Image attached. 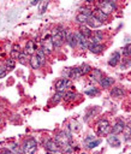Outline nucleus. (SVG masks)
Masks as SVG:
<instances>
[{
  "label": "nucleus",
  "instance_id": "f257e3e1",
  "mask_svg": "<svg viewBox=\"0 0 131 154\" xmlns=\"http://www.w3.org/2000/svg\"><path fill=\"white\" fill-rule=\"evenodd\" d=\"M66 35H67L66 30L61 25H59V26L53 29L50 36H52V42H53L54 48H59V47L62 46V43L66 41Z\"/></svg>",
  "mask_w": 131,
  "mask_h": 154
},
{
  "label": "nucleus",
  "instance_id": "f03ea898",
  "mask_svg": "<svg viewBox=\"0 0 131 154\" xmlns=\"http://www.w3.org/2000/svg\"><path fill=\"white\" fill-rule=\"evenodd\" d=\"M37 149V142L35 138H28L22 146V154H34Z\"/></svg>",
  "mask_w": 131,
  "mask_h": 154
},
{
  "label": "nucleus",
  "instance_id": "7ed1b4c3",
  "mask_svg": "<svg viewBox=\"0 0 131 154\" xmlns=\"http://www.w3.org/2000/svg\"><path fill=\"white\" fill-rule=\"evenodd\" d=\"M97 8H100L103 13H106L107 16L109 14V13H112L113 11H114V8H115V2L113 1V0H101V1H99L97 2Z\"/></svg>",
  "mask_w": 131,
  "mask_h": 154
},
{
  "label": "nucleus",
  "instance_id": "20e7f679",
  "mask_svg": "<svg viewBox=\"0 0 131 154\" xmlns=\"http://www.w3.org/2000/svg\"><path fill=\"white\" fill-rule=\"evenodd\" d=\"M54 140H55L60 146H69V143H70V141H71V136H70L69 130H67V131H66V130L59 131V132L55 135Z\"/></svg>",
  "mask_w": 131,
  "mask_h": 154
},
{
  "label": "nucleus",
  "instance_id": "39448f33",
  "mask_svg": "<svg viewBox=\"0 0 131 154\" xmlns=\"http://www.w3.org/2000/svg\"><path fill=\"white\" fill-rule=\"evenodd\" d=\"M53 48H54V46H53V42H52V36L50 35H46L42 38V41H41V49L47 55V54H50L52 53Z\"/></svg>",
  "mask_w": 131,
  "mask_h": 154
},
{
  "label": "nucleus",
  "instance_id": "423d86ee",
  "mask_svg": "<svg viewBox=\"0 0 131 154\" xmlns=\"http://www.w3.org/2000/svg\"><path fill=\"white\" fill-rule=\"evenodd\" d=\"M96 131H97V135H107L111 131L109 123L106 119H100L96 123Z\"/></svg>",
  "mask_w": 131,
  "mask_h": 154
},
{
  "label": "nucleus",
  "instance_id": "0eeeda50",
  "mask_svg": "<svg viewBox=\"0 0 131 154\" xmlns=\"http://www.w3.org/2000/svg\"><path fill=\"white\" fill-rule=\"evenodd\" d=\"M44 148L47 149L48 153L56 152V150H60V144L55 140H47L46 143H44Z\"/></svg>",
  "mask_w": 131,
  "mask_h": 154
},
{
  "label": "nucleus",
  "instance_id": "6e6552de",
  "mask_svg": "<svg viewBox=\"0 0 131 154\" xmlns=\"http://www.w3.org/2000/svg\"><path fill=\"white\" fill-rule=\"evenodd\" d=\"M69 85H70V79L69 78H60L55 83V89H56L58 93H62Z\"/></svg>",
  "mask_w": 131,
  "mask_h": 154
},
{
  "label": "nucleus",
  "instance_id": "1a4fd4ad",
  "mask_svg": "<svg viewBox=\"0 0 131 154\" xmlns=\"http://www.w3.org/2000/svg\"><path fill=\"white\" fill-rule=\"evenodd\" d=\"M124 129H125V123L121 119H118L115 122V124L111 128V131L113 135H118V134H121L124 131Z\"/></svg>",
  "mask_w": 131,
  "mask_h": 154
},
{
  "label": "nucleus",
  "instance_id": "9d476101",
  "mask_svg": "<svg viewBox=\"0 0 131 154\" xmlns=\"http://www.w3.org/2000/svg\"><path fill=\"white\" fill-rule=\"evenodd\" d=\"M66 42L70 47L75 48L77 46V32H69L66 35Z\"/></svg>",
  "mask_w": 131,
  "mask_h": 154
},
{
  "label": "nucleus",
  "instance_id": "9b49d317",
  "mask_svg": "<svg viewBox=\"0 0 131 154\" xmlns=\"http://www.w3.org/2000/svg\"><path fill=\"white\" fill-rule=\"evenodd\" d=\"M77 46L81 48V49H87L89 47L88 45V40L85 37H83L79 32H77Z\"/></svg>",
  "mask_w": 131,
  "mask_h": 154
},
{
  "label": "nucleus",
  "instance_id": "f8f14e48",
  "mask_svg": "<svg viewBox=\"0 0 131 154\" xmlns=\"http://www.w3.org/2000/svg\"><path fill=\"white\" fill-rule=\"evenodd\" d=\"M89 77H90V79H91L93 82H100L103 76H102V72H101L99 69H94V70L90 71Z\"/></svg>",
  "mask_w": 131,
  "mask_h": 154
},
{
  "label": "nucleus",
  "instance_id": "ddd939ff",
  "mask_svg": "<svg viewBox=\"0 0 131 154\" xmlns=\"http://www.w3.org/2000/svg\"><path fill=\"white\" fill-rule=\"evenodd\" d=\"M93 16H94V17H96V18H97L99 20H101L102 23H103V22H106V20H108V16H107L106 13H103V12H102L100 8H97V7L93 11Z\"/></svg>",
  "mask_w": 131,
  "mask_h": 154
},
{
  "label": "nucleus",
  "instance_id": "4468645a",
  "mask_svg": "<svg viewBox=\"0 0 131 154\" xmlns=\"http://www.w3.org/2000/svg\"><path fill=\"white\" fill-rule=\"evenodd\" d=\"M36 51H37V46L35 45V42H34V41H31V40H30V41H28V42H26V46H25V51H24V52H25L26 54H32V55H34Z\"/></svg>",
  "mask_w": 131,
  "mask_h": 154
},
{
  "label": "nucleus",
  "instance_id": "2eb2a0df",
  "mask_svg": "<svg viewBox=\"0 0 131 154\" xmlns=\"http://www.w3.org/2000/svg\"><path fill=\"white\" fill-rule=\"evenodd\" d=\"M89 49H90L91 53L97 54V53H101L105 49V46L102 43H90L89 45Z\"/></svg>",
  "mask_w": 131,
  "mask_h": 154
},
{
  "label": "nucleus",
  "instance_id": "dca6fc26",
  "mask_svg": "<svg viewBox=\"0 0 131 154\" xmlns=\"http://www.w3.org/2000/svg\"><path fill=\"white\" fill-rule=\"evenodd\" d=\"M88 25L89 26H91V28H99V26H101L103 23L101 22V20H99L96 17H94V16H91V17H89L88 18Z\"/></svg>",
  "mask_w": 131,
  "mask_h": 154
},
{
  "label": "nucleus",
  "instance_id": "f3484780",
  "mask_svg": "<svg viewBox=\"0 0 131 154\" xmlns=\"http://www.w3.org/2000/svg\"><path fill=\"white\" fill-rule=\"evenodd\" d=\"M79 34H81L83 37H85V38H90V37H91V35H93V31L90 30V28H89V26L81 25V28H79Z\"/></svg>",
  "mask_w": 131,
  "mask_h": 154
},
{
  "label": "nucleus",
  "instance_id": "a211bd4d",
  "mask_svg": "<svg viewBox=\"0 0 131 154\" xmlns=\"http://www.w3.org/2000/svg\"><path fill=\"white\" fill-rule=\"evenodd\" d=\"M102 37H103V32L100 30H95V32L90 37V42L91 43H99L102 40Z\"/></svg>",
  "mask_w": 131,
  "mask_h": 154
},
{
  "label": "nucleus",
  "instance_id": "6ab92c4d",
  "mask_svg": "<svg viewBox=\"0 0 131 154\" xmlns=\"http://www.w3.org/2000/svg\"><path fill=\"white\" fill-rule=\"evenodd\" d=\"M99 83H100V85L102 88H109L114 83V78H112V77H102Z\"/></svg>",
  "mask_w": 131,
  "mask_h": 154
},
{
  "label": "nucleus",
  "instance_id": "aec40b11",
  "mask_svg": "<svg viewBox=\"0 0 131 154\" xmlns=\"http://www.w3.org/2000/svg\"><path fill=\"white\" fill-rule=\"evenodd\" d=\"M125 94L124 89L121 87H114L112 90H111V96L112 97H123Z\"/></svg>",
  "mask_w": 131,
  "mask_h": 154
},
{
  "label": "nucleus",
  "instance_id": "412c9836",
  "mask_svg": "<svg viewBox=\"0 0 131 154\" xmlns=\"http://www.w3.org/2000/svg\"><path fill=\"white\" fill-rule=\"evenodd\" d=\"M107 142H108V144L112 146V147H119V146H120V140L118 138L117 135H109V136L107 137Z\"/></svg>",
  "mask_w": 131,
  "mask_h": 154
},
{
  "label": "nucleus",
  "instance_id": "4be33fe9",
  "mask_svg": "<svg viewBox=\"0 0 131 154\" xmlns=\"http://www.w3.org/2000/svg\"><path fill=\"white\" fill-rule=\"evenodd\" d=\"M119 60H120V54H119L118 52H114V53L111 55V58H109V60H108V64H109L111 66H115V65L119 63Z\"/></svg>",
  "mask_w": 131,
  "mask_h": 154
},
{
  "label": "nucleus",
  "instance_id": "5701e85b",
  "mask_svg": "<svg viewBox=\"0 0 131 154\" xmlns=\"http://www.w3.org/2000/svg\"><path fill=\"white\" fill-rule=\"evenodd\" d=\"M30 65H31V67H32V69H35V70H37V69H40V67L42 66L36 54L31 55V58H30Z\"/></svg>",
  "mask_w": 131,
  "mask_h": 154
},
{
  "label": "nucleus",
  "instance_id": "b1692460",
  "mask_svg": "<svg viewBox=\"0 0 131 154\" xmlns=\"http://www.w3.org/2000/svg\"><path fill=\"white\" fill-rule=\"evenodd\" d=\"M20 47H19V45H14L13 47H12V49H11V58L12 59H18L19 58V55H20Z\"/></svg>",
  "mask_w": 131,
  "mask_h": 154
},
{
  "label": "nucleus",
  "instance_id": "393cba45",
  "mask_svg": "<svg viewBox=\"0 0 131 154\" xmlns=\"http://www.w3.org/2000/svg\"><path fill=\"white\" fill-rule=\"evenodd\" d=\"M62 97H64V100H66V101H73V100H76L77 94L73 93V91H66V93L62 95Z\"/></svg>",
  "mask_w": 131,
  "mask_h": 154
},
{
  "label": "nucleus",
  "instance_id": "a878e982",
  "mask_svg": "<svg viewBox=\"0 0 131 154\" xmlns=\"http://www.w3.org/2000/svg\"><path fill=\"white\" fill-rule=\"evenodd\" d=\"M81 75V71H79V67H73L70 70V73H69V77L70 78H78Z\"/></svg>",
  "mask_w": 131,
  "mask_h": 154
},
{
  "label": "nucleus",
  "instance_id": "bb28decb",
  "mask_svg": "<svg viewBox=\"0 0 131 154\" xmlns=\"http://www.w3.org/2000/svg\"><path fill=\"white\" fill-rule=\"evenodd\" d=\"M35 54L37 55V58H38V60H40V63H41V65H44V63H46V54L43 53V51H42V49H37V52H36Z\"/></svg>",
  "mask_w": 131,
  "mask_h": 154
},
{
  "label": "nucleus",
  "instance_id": "cd10ccee",
  "mask_svg": "<svg viewBox=\"0 0 131 154\" xmlns=\"http://www.w3.org/2000/svg\"><path fill=\"white\" fill-rule=\"evenodd\" d=\"M84 93H85L87 95H89V96H94V95H97V94H99V89L95 88V87H88Z\"/></svg>",
  "mask_w": 131,
  "mask_h": 154
},
{
  "label": "nucleus",
  "instance_id": "c85d7f7f",
  "mask_svg": "<svg viewBox=\"0 0 131 154\" xmlns=\"http://www.w3.org/2000/svg\"><path fill=\"white\" fill-rule=\"evenodd\" d=\"M79 11H81L79 13H82V14H84V16H87L88 18L93 16V11H91V10H90L89 7H81V8H79Z\"/></svg>",
  "mask_w": 131,
  "mask_h": 154
},
{
  "label": "nucleus",
  "instance_id": "c756f323",
  "mask_svg": "<svg viewBox=\"0 0 131 154\" xmlns=\"http://www.w3.org/2000/svg\"><path fill=\"white\" fill-rule=\"evenodd\" d=\"M79 71H81V75H85L91 71V67L88 64H82V66L79 67Z\"/></svg>",
  "mask_w": 131,
  "mask_h": 154
},
{
  "label": "nucleus",
  "instance_id": "7c9ffc66",
  "mask_svg": "<svg viewBox=\"0 0 131 154\" xmlns=\"http://www.w3.org/2000/svg\"><path fill=\"white\" fill-rule=\"evenodd\" d=\"M76 20H77L78 23H81V24H84V23L88 22V17L84 16V14H82V13H78V14L76 16Z\"/></svg>",
  "mask_w": 131,
  "mask_h": 154
},
{
  "label": "nucleus",
  "instance_id": "2f4dec72",
  "mask_svg": "<svg viewBox=\"0 0 131 154\" xmlns=\"http://www.w3.org/2000/svg\"><path fill=\"white\" fill-rule=\"evenodd\" d=\"M5 65H6V69H7V70H13L14 66H16V63H14V60H13L12 58H10V59L6 60Z\"/></svg>",
  "mask_w": 131,
  "mask_h": 154
},
{
  "label": "nucleus",
  "instance_id": "473e14b6",
  "mask_svg": "<svg viewBox=\"0 0 131 154\" xmlns=\"http://www.w3.org/2000/svg\"><path fill=\"white\" fill-rule=\"evenodd\" d=\"M11 152L13 154H22V148H19V146L17 143H13L11 146Z\"/></svg>",
  "mask_w": 131,
  "mask_h": 154
},
{
  "label": "nucleus",
  "instance_id": "72a5a7b5",
  "mask_svg": "<svg viewBox=\"0 0 131 154\" xmlns=\"http://www.w3.org/2000/svg\"><path fill=\"white\" fill-rule=\"evenodd\" d=\"M124 131H125L126 138H127V140H129V138H131V122H130L127 125H125V129H124Z\"/></svg>",
  "mask_w": 131,
  "mask_h": 154
},
{
  "label": "nucleus",
  "instance_id": "f704fd0d",
  "mask_svg": "<svg viewBox=\"0 0 131 154\" xmlns=\"http://www.w3.org/2000/svg\"><path fill=\"white\" fill-rule=\"evenodd\" d=\"M101 143V140H94V141H91V142H89V143H87V147L88 148H94V147H96V146H99Z\"/></svg>",
  "mask_w": 131,
  "mask_h": 154
},
{
  "label": "nucleus",
  "instance_id": "c9c22d12",
  "mask_svg": "<svg viewBox=\"0 0 131 154\" xmlns=\"http://www.w3.org/2000/svg\"><path fill=\"white\" fill-rule=\"evenodd\" d=\"M124 55H126V57H129V55H131V43H127L125 47H124Z\"/></svg>",
  "mask_w": 131,
  "mask_h": 154
},
{
  "label": "nucleus",
  "instance_id": "e433bc0d",
  "mask_svg": "<svg viewBox=\"0 0 131 154\" xmlns=\"http://www.w3.org/2000/svg\"><path fill=\"white\" fill-rule=\"evenodd\" d=\"M47 6H48V1H42V2L40 4V14H42V13L46 11Z\"/></svg>",
  "mask_w": 131,
  "mask_h": 154
},
{
  "label": "nucleus",
  "instance_id": "4c0bfd02",
  "mask_svg": "<svg viewBox=\"0 0 131 154\" xmlns=\"http://www.w3.org/2000/svg\"><path fill=\"white\" fill-rule=\"evenodd\" d=\"M19 61L22 63V64H26V59H28V54L25 53V52H23V53H20V55H19Z\"/></svg>",
  "mask_w": 131,
  "mask_h": 154
},
{
  "label": "nucleus",
  "instance_id": "58836bf2",
  "mask_svg": "<svg viewBox=\"0 0 131 154\" xmlns=\"http://www.w3.org/2000/svg\"><path fill=\"white\" fill-rule=\"evenodd\" d=\"M7 71L8 70L6 69V66H0V78H4L7 73Z\"/></svg>",
  "mask_w": 131,
  "mask_h": 154
},
{
  "label": "nucleus",
  "instance_id": "ea45409f",
  "mask_svg": "<svg viewBox=\"0 0 131 154\" xmlns=\"http://www.w3.org/2000/svg\"><path fill=\"white\" fill-rule=\"evenodd\" d=\"M61 96H62V94H61V93H56V94L53 96V99H52V102H54V103H55V102H59Z\"/></svg>",
  "mask_w": 131,
  "mask_h": 154
},
{
  "label": "nucleus",
  "instance_id": "a19ab883",
  "mask_svg": "<svg viewBox=\"0 0 131 154\" xmlns=\"http://www.w3.org/2000/svg\"><path fill=\"white\" fill-rule=\"evenodd\" d=\"M72 131H77V130H79V124L78 123H76L75 124V122H72V124H71V128H70Z\"/></svg>",
  "mask_w": 131,
  "mask_h": 154
},
{
  "label": "nucleus",
  "instance_id": "79ce46f5",
  "mask_svg": "<svg viewBox=\"0 0 131 154\" xmlns=\"http://www.w3.org/2000/svg\"><path fill=\"white\" fill-rule=\"evenodd\" d=\"M0 154H13L10 149H0Z\"/></svg>",
  "mask_w": 131,
  "mask_h": 154
},
{
  "label": "nucleus",
  "instance_id": "37998d69",
  "mask_svg": "<svg viewBox=\"0 0 131 154\" xmlns=\"http://www.w3.org/2000/svg\"><path fill=\"white\" fill-rule=\"evenodd\" d=\"M36 4H38V2H37V1H36V0H34V1H32V2H31V5H36Z\"/></svg>",
  "mask_w": 131,
  "mask_h": 154
},
{
  "label": "nucleus",
  "instance_id": "c03bdc74",
  "mask_svg": "<svg viewBox=\"0 0 131 154\" xmlns=\"http://www.w3.org/2000/svg\"><path fill=\"white\" fill-rule=\"evenodd\" d=\"M81 154H87V153H81Z\"/></svg>",
  "mask_w": 131,
  "mask_h": 154
}]
</instances>
